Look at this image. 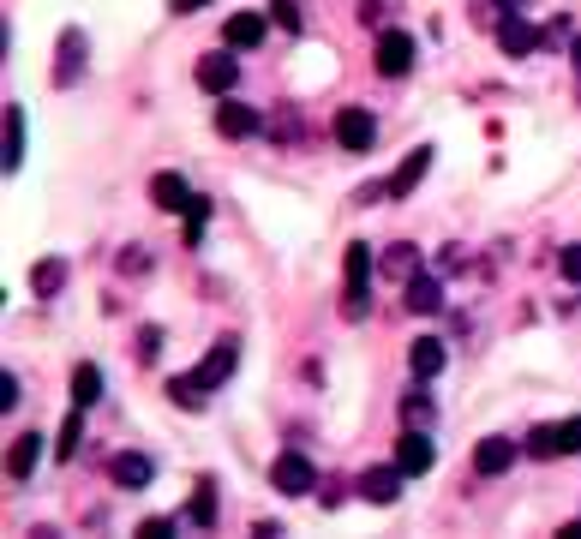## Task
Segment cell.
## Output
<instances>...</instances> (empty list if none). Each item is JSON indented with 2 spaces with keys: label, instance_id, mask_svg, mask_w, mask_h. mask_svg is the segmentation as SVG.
I'll return each mask as SVG.
<instances>
[{
  "label": "cell",
  "instance_id": "6",
  "mask_svg": "<svg viewBox=\"0 0 581 539\" xmlns=\"http://www.w3.org/2000/svg\"><path fill=\"white\" fill-rule=\"evenodd\" d=\"M78 78H84V30L72 24V30H60V48H54V84L66 90Z\"/></svg>",
  "mask_w": 581,
  "mask_h": 539
},
{
  "label": "cell",
  "instance_id": "33",
  "mask_svg": "<svg viewBox=\"0 0 581 539\" xmlns=\"http://www.w3.org/2000/svg\"><path fill=\"white\" fill-rule=\"evenodd\" d=\"M558 444H564V456H581V414L558 426Z\"/></svg>",
  "mask_w": 581,
  "mask_h": 539
},
{
  "label": "cell",
  "instance_id": "26",
  "mask_svg": "<svg viewBox=\"0 0 581 539\" xmlns=\"http://www.w3.org/2000/svg\"><path fill=\"white\" fill-rule=\"evenodd\" d=\"M432 414H438V408H432V396H426V390H414V396L402 402V420H408V426H420V432L432 426Z\"/></svg>",
  "mask_w": 581,
  "mask_h": 539
},
{
  "label": "cell",
  "instance_id": "10",
  "mask_svg": "<svg viewBox=\"0 0 581 539\" xmlns=\"http://www.w3.org/2000/svg\"><path fill=\"white\" fill-rule=\"evenodd\" d=\"M198 84L216 90V96H228V90L240 84V60H234V54H204V60H198Z\"/></svg>",
  "mask_w": 581,
  "mask_h": 539
},
{
  "label": "cell",
  "instance_id": "23",
  "mask_svg": "<svg viewBox=\"0 0 581 539\" xmlns=\"http://www.w3.org/2000/svg\"><path fill=\"white\" fill-rule=\"evenodd\" d=\"M24 162V114L18 108H6V174Z\"/></svg>",
  "mask_w": 581,
  "mask_h": 539
},
{
  "label": "cell",
  "instance_id": "35",
  "mask_svg": "<svg viewBox=\"0 0 581 539\" xmlns=\"http://www.w3.org/2000/svg\"><path fill=\"white\" fill-rule=\"evenodd\" d=\"M120 270H126V276H144V270H150V252H138V246L120 252Z\"/></svg>",
  "mask_w": 581,
  "mask_h": 539
},
{
  "label": "cell",
  "instance_id": "11",
  "mask_svg": "<svg viewBox=\"0 0 581 539\" xmlns=\"http://www.w3.org/2000/svg\"><path fill=\"white\" fill-rule=\"evenodd\" d=\"M150 204L174 216V210H186V204H192V186H186L174 168H162V174H150Z\"/></svg>",
  "mask_w": 581,
  "mask_h": 539
},
{
  "label": "cell",
  "instance_id": "14",
  "mask_svg": "<svg viewBox=\"0 0 581 539\" xmlns=\"http://www.w3.org/2000/svg\"><path fill=\"white\" fill-rule=\"evenodd\" d=\"M264 30H270V24H264V12H234V18L222 24V42H228V48H258V42H264Z\"/></svg>",
  "mask_w": 581,
  "mask_h": 539
},
{
  "label": "cell",
  "instance_id": "1",
  "mask_svg": "<svg viewBox=\"0 0 581 539\" xmlns=\"http://www.w3.org/2000/svg\"><path fill=\"white\" fill-rule=\"evenodd\" d=\"M270 486H276L282 498H312V486H318V468H312L300 450H288V456H276V468H270Z\"/></svg>",
  "mask_w": 581,
  "mask_h": 539
},
{
  "label": "cell",
  "instance_id": "28",
  "mask_svg": "<svg viewBox=\"0 0 581 539\" xmlns=\"http://www.w3.org/2000/svg\"><path fill=\"white\" fill-rule=\"evenodd\" d=\"M168 396H174V408H204V402H210V396L192 384V372H186V378H174V384H168Z\"/></svg>",
  "mask_w": 581,
  "mask_h": 539
},
{
  "label": "cell",
  "instance_id": "34",
  "mask_svg": "<svg viewBox=\"0 0 581 539\" xmlns=\"http://www.w3.org/2000/svg\"><path fill=\"white\" fill-rule=\"evenodd\" d=\"M390 12H396V0H366V6H360L366 24H390Z\"/></svg>",
  "mask_w": 581,
  "mask_h": 539
},
{
  "label": "cell",
  "instance_id": "41",
  "mask_svg": "<svg viewBox=\"0 0 581 539\" xmlns=\"http://www.w3.org/2000/svg\"><path fill=\"white\" fill-rule=\"evenodd\" d=\"M570 60H576V72H581V42H576V54H570Z\"/></svg>",
  "mask_w": 581,
  "mask_h": 539
},
{
  "label": "cell",
  "instance_id": "39",
  "mask_svg": "<svg viewBox=\"0 0 581 539\" xmlns=\"http://www.w3.org/2000/svg\"><path fill=\"white\" fill-rule=\"evenodd\" d=\"M204 6H216V0H168V12H174V18H186V12H204Z\"/></svg>",
  "mask_w": 581,
  "mask_h": 539
},
{
  "label": "cell",
  "instance_id": "27",
  "mask_svg": "<svg viewBox=\"0 0 581 539\" xmlns=\"http://www.w3.org/2000/svg\"><path fill=\"white\" fill-rule=\"evenodd\" d=\"M366 312H372L366 282H348V288H342V318H366Z\"/></svg>",
  "mask_w": 581,
  "mask_h": 539
},
{
  "label": "cell",
  "instance_id": "12",
  "mask_svg": "<svg viewBox=\"0 0 581 539\" xmlns=\"http://www.w3.org/2000/svg\"><path fill=\"white\" fill-rule=\"evenodd\" d=\"M408 366H414V378L426 384V378H438V372L450 366V348H444L438 336H414V348H408Z\"/></svg>",
  "mask_w": 581,
  "mask_h": 539
},
{
  "label": "cell",
  "instance_id": "5",
  "mask_svg": "<svg viewBox=\"0 0 581 539\" xmlns=\"http://www.w3.org/2000/svg\"><path fill=\"white\" fill-rule=\"evenodd\" d=\"M234 366H240V336H222V342L210 348V360H204V366L192 372V384H198V390L210 396L216 384H228V372H234Z\"/></svg>",
  "mask_w": 581,
  "mask_h": 539
},
{
  "label": "cell",
  "instance_id": "36",
  "mask_svg": "<svg viewBox=\"0 0 581 539\" xmlns=\"http://www.w3.org/2000/svg\"><path fill=\"white\" fill-rule=\"evenodd\" d=\"M138 534H144V539H168V534H174V522H168V516H150V522H138Z\"/></svg>",
  "mask_w": 581,
  "mask_h": 539
},
{
  "label": "cell",
  "instance_id": "32",
  "mask_svg": "<svg viewBox=\"0 0 581 539\" xmlns=\"http://www.w3.org/2000/svg\"><path fill=\"white\" fill-rule=\"evenodd\" d=\"M270 18H276L282 30H300V6H294V0H270Z\"/></svg>",
  "mask_w": 581,
  "mask_h": 539
},
{
  "label": "cell",
  "instance_id": "19",
  "mask_svg": "<svg viewBox=\"0 0 581 539\" xmlns=\"http://www.w3.org/2000/svg\"><path fill=\"white\" fill-rule=\"evenodd\" d=\"M36 456H42V432H24V438L12 444V456H6V474H12V480H30Z\"/></svg>",
  "mask_w": 581,
  "mask_h": 539
},
{
  "label": "cell",
  "instance_id": "2",
  "mask_svg": "<svg viewBox=\"0 0 581 539\" xmlns=\"http://www.w3.org/2000/svg\"><path fill=\"white\" fill-rule=\"evenodd\" d=\"M372 66H378L384 78H408V72H414V36H408V30H378Z\"/></svg>",
  "mask_w": 581,
  "mask_h": 539
},
{
  "label": "cell",
  "instance_id": "9",
  "mask_svg": "<svg viewBox=\"0 0 581 539\" xmlns=\"http://www.w3.org/2000/svg\"><path fill=\"white\" fill-rule=\"evenodd\" d=\"M426 168H432V144H420V150H408V162H402V168H396V174L384 180V192H390L396 204H402V198H414V186L426 180Z\"/></svg>",
  "mask_w": 581,
  "mask_h": 539
},
{
  "label": "cell",
  "instance_id": "7",
  "mask_svg": "<svg viewBox=\"0 0 581 539\" xmlns=\"http://www.w3.org/2000/svg\"><path fill=\"white\" fill-rule=\"evenodd\" d=\"M432 462H438V444H432L420 426H414L408 438H396V468H402L408 480H414V474H432Z\"/></svg>",
  "mask_w": 581,
  "mask_h": 539
},
{
  "label": "cell",
  "instance_id": "20",
  "mask_svg": "<svg viewBox=\"0 0 581 539\" xmlns=\"http://www.w3.org/2000/svg\"><path fill=\"white\" fill-rule=\"evenodd\" d=\"M72 402H78V408H90V402H102V372H96L90 360H84V366L72 372Z\"/></svg>",
  "mask_w": 581,
  "mask_h": 539
},
{
  "label": "cell",
  "instance_id": "15",
  "mask_svg": "<svg viewBox=\"0 0 581 539\" xmlns=\"http://www.w3.org/2000/svg\"><path fill=\"white\" fill-rule=\"evenodd\" d=\"M402 480H408L402 468H372V474L360 480V498H366V504H396V498H402Z\"/></svg>",
  "mask_w": 581,
  "mask_h": 539
},
{
  "label": "cell",
  "instance_id": "17",
  "mask_svg": "<svg viewBox=\"0 0 581 539\" xmlns=\"http://www.w3.org/2000/svg\"><path fill=\"white\" fill-rule=\"evenodd\" d=\"M516 462V444L510 438H480V450H474V468L480 474H504Z\"/></svg>",
  "mask_w": 581,
  "mask_h": 539
},
{
  "label": "cell",
  "instance_id": "21",
  "mask_svg": "<svg viewBox=\"0 0 581 539\" xmlns=\"http://www.w3.org/2000/svg\"><path fill=\"white\" fill-rule=\"evenodd\" d=\"M210 210H216V204H210L204 192H192V204L180 210V216H186V246H198V240H204V222H210Z\"/></svg>",
  "mask_w": 581,
  "mask_h": 539
},
{
  "label": "cell",
  "instance_id": "29",
  "mask_svg": "<svg viewBox=\"0 0 581 539\" xmlns=\"http://www.w3.org/2000/svg\"><path fill=\"white\" fill-rule=\"evenodd\" d=\"M384 276H414V246H390L384 252Z\"/></svg>",
  "mask_w": 581,
  "mask_h": 539
},
{
  "label": "cell",
  "instance_id": "25",
  "mask_svg": "<svg viewBox=\"0 0 581 539\" xmlns=\"http://www.w3.org/2000/svg\"><path fill=\"white\" fill-rule=\"evenodd\" d=\"M342 270H348V282H366V276H372V246L348 240V258H342Z\"/></svg>",
  "mask_w": 581,
  "mask_h": 539
},
{
  "label": "cell",
  "instance_id": "16",
  "mask_svg": "<svg viewBox=\"0 0 581 539\" xmlns=\"http://www.w3.org/2000/svg\"><path fill=\"white\" fill-rule=\"evenodd\" d=\"M408 306L426 312V318L444 312V282H438V276H408Z\"/></svg>",
  "mask_w": 581,
  "mask_h": 539
},
{
  "label": "cell",
  "instance_id": "3",
  "mask_svg": "<svg viewBox=\"0 0 581 539\" xmlns=\"http://www.w3.org/2000/svg\"><path fill=\"white\" fill-rule=\"evenodd\" d=\"M540 42H546V30H540V24H528L522 12H504V18H498V48H504L510 60H528Z\"/></svg>",
  "mask_w": 581,
  "mask_h": 539
},
{
  "label": "cell",
  "instance_id": "37",
  "mask_svg": "<svg viewBox=\"0 0 581 539\" xmlns=\"http://www.w3.org/2000/svg\"><path fill=\"white\" fill-rule=\"evenodd\" d=\"M558 264H564V276L581 288V246H564V258H558Z\"/></svg>",
  "mask_w": 581,
  "mask_h": 539
},
{
  "label": "cell",
  "instance_id": "24",
  "mask_svg": "<svg viewBox=\"0 0 581 539\" xmlns=\"http://www.w3.org/2000/svg\"><path fill=\"white\" fill-rule=\"evenodd\" d=\"M528 456H534V462H552V456H564V444H558V426H534V432H528Z\"/></svg>",
  "mask_w": 581,
  "mask_h": 539
},
{
  "label": "cell",
  "instance_id": "8",
  "mask_svg": "<svg viewBox=\"0 0 581 539\" xmlns=\"http://www.w3.org/2000/svg\"><path fill=\"white\" fill-rule=\"evenodd\" d=\"M108 480H114L120 492H144V486L156 480V462H150V456H138V450H120V456L108 462Z\"/></svg>",
  "mask_w": 581,
  "mask_h": 539
},
{
  "label": "cell",
  "instance_id": "40",
  "mask_svg": "<svg viewBox=\"0 0 581 539\" xmlns=\"http://www.w3.org/2000/svg\"><path fill=\"white\" fill-rule=\"evenodd\" d=\"M558 539H581V522H564V528H558Z\"/></svg>",
  "mask_w": 581,
  "mask_h": 539
},
{
  "label": "cell",
  "instance_id": "18",
  "mask_svg": "<svg viewBox=\"0 0 581 539\" xmlns=\"http://www.w3.org/2000/svg\"><path fill=\"white\" fill-rule=\"evenodd\" d=\"M60 288H66V264H60V258H42V264L30 270V294H36V300H54Z\"/></svg>",
  "mask_w": 581,
  "mask_h": 539
},
{
  "label": "cell",
  "instance_id": "38",
  "mask_svg": "<svg viewBox=\"0 0 581 539\" xmlns=\"http://www.w3.org/2000/svg\"><path fill=\"white\" fill-rule=\"evenodd\" d=\"M18 396H24V390H18V378H12V372H6V378H0V408H6V414H12V402H18Z\"/></svg>",
  "mask_w": 581,
  "mask_h": 539
},
{
  "label": "cell",
  "instance_id": "13",
  "mask_svg": "<svg viewBox=\"0 0 581 539\" xmlns=\"http://www.w3.org/2000/svg\"><path fill=\"white\" fill-rule=\"evenodd\" d=\"M258 126H264V120H258L252 102H222V108H216V132H222V138H252Z\"/></svg>",
  "mask_w": 581,
  "mask_h": 539
},
{
  "label": "cell",
  "instance_id": "31",
  "mask_svg": "<svg viewBox=\"0 0 581 539\" xmlns=\"http://www.w3.org/2000/svg\"><path fill=\"white\" fill-rule=\"evenodd\" d=\"M156 354H162V330L144 324V330H138V360H156Z\"/></svg>",
  "mask_w": 581,
  "mask_h": 539
},
{
  "label": "cell",
  "instance_id": "30",
  "mask_svg": "<svg viewBox=\"0 0 581 539\" xmlns=\"http://www.w3.org/2000/svg\"><path fill=\"white\" fill-rule=\"evenodd\" d=\"M78 438H84V420H78V414H72V420H66V426H60V438H54V450H60V462H66V456H72V450H78Z\"/></svg>",
  "mask_w": 581,
  "mask_h": 539
},
{
  "label": "cell",
  "instance_id": "22",
  "mask_svg": "<svg viewBox=\"0 0 581 539\" xmlns=\"http://www.w3.org/2000/svg\"><path fill=\"white\" fill-rule=\"evenodd\" d=\"M186 522H198V528L216 522V486H210V480H198V492H192V504H186Z\"/></svg>",
  "mask_w": 581,
  "mask_h": 539
},
{
  "label": "cell",
  "instance_id": "4",
  "mask_svg": "<svg viewBox=\"0 0 581 539\" xmlns=\"http://www.w3.org/2000/svg\"><path fill=\"white\" fill-rule=\"evenodd\" d=\"M372 138H378V120H372L366 108H342V114H336V144H342L348 156H366Z\"/></svg>",
  "mask_w": 581,
  "mask_h": 539
}]
</instances>
